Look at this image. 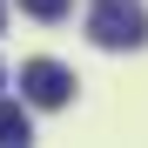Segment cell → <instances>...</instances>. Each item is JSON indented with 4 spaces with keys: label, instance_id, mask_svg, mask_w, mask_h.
Listing matches in <instances>:
<instances>
[{
    "label": "cell",
    "instance_id": "1",
    "mask_svg": "<svg viewBox=\"0 0 148 148\" xmlns=\"http://www.w3.org/2000/svg\"><path fill=\"white\" fill-rule=\"evenodd\" d=\"M88 34H94V47H141L148 40V14H141V0H94Z\"/></svg>",
    "mask_w": 148,
    "mask_h": 148
},
{
    "label": "cell",
    "instance_id": "3",
    "mask_svg": "<svg viewBox=\"0 0 148 148\" xmlns=\"http://www.w3.org/2000/svg\"><path fill=\"white\" fill-rule=\"evenodd\" d=\"M27 135H34L27 101H0V141H27Z\"/></svg>",
    "mask_w": 148,
    "mask_h": 148
},
{
    "label": "cell",
    "instance_id": "2",
    "mask_svg": "<svg viewBox=\"0 0 148 148\" xmlns=\"http://www.w3.org/2000/svg\"><path fill=\"white\" fill-rule=\"evenodd\" d=\"M20 94H27V108H61L74 94V74L61 61H27L20 67Z\"/></svg>",
    "mask_w": 148,
    "mask_h": 148
},
{
    "label": "cell",
    "instance_id": "4",
    "mask_svg": "<svg viewBox=\"0 0 148 148\" xmlns=\"http://www.w3.org/2000/svg\"><path fill=\"white\" fill-rule=\"evenodd\" d=\"M20 7H27L34 20H61V14H67V0H20Z\"/></svg>",
    "mask_w": 148,
    "mask_h": 148
}]
</instances>
